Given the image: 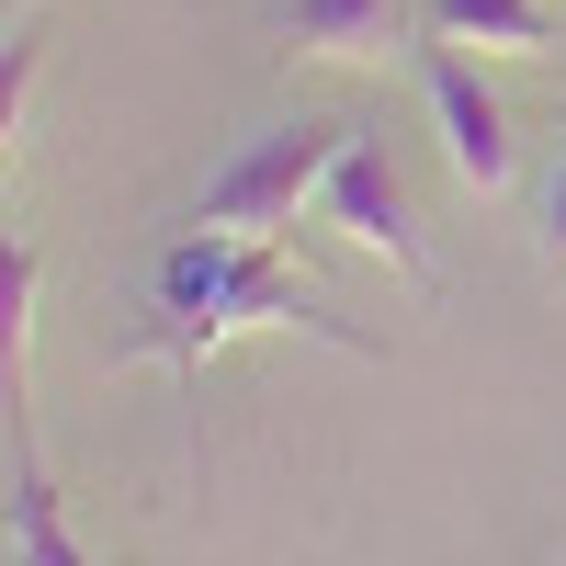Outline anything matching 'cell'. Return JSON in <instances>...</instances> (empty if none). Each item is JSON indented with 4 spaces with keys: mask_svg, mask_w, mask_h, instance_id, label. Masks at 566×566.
<instances>
[{
    "mask_svg": "<svg viewBox=\"0 0 566 566\" xmlns=\"http://www.w3.org/2000/svg\"><path fill=\"white\" fill-rule=\"evenodd\" d=\"M352 136L363 125H328V114H295V125L250 136V148L193 193V227H216V239H283L295 216H317V193H328V170H340Z\"/></svg>",
    "mask_w": 566,
    "mask_h": 566,
    "instance_id": "2",
    "label": "cell"
},
{
    "mask_svg": "<svg viewBox=\"0 0 566 566\" xmlns=\"http://www.w3.org/2000/svg\"><path fill=\"white\" fill-rule=\"evenodd\" d=\"M0 306H12V374H23V340H34V250L23 239L0 250Z\"/></svg>",
    "mask_w": 566,
    "mask_h": 566,
    "instance_id": "8",
    "label": "cell"
},
{
    "mask_svg": "<svg viewBox=\"0 0 566 566\" xmlns=\"http://www.w3.org/2000/svg\"><path fill=\"white\" fill-rule=\"evenodd\" d=\"M419 34L464 45V57H555L566 12L555 0H419Z\"/></svg>",
    "mask_w": 566,
    "mask_h": 566,
    "instance_id": "6",
    "label": "cell"
},
{
    "mask_svg": "<svg viewBox=\"0 0 566 566\" xmlns=\"http://www.w3.org/2000/svg\"><path fill=\"white\" fill-rule=\"evenodd\" d=\"M239 328H306V340L374 363V328H352L317 283H295V272L272 261V239H216V227H181V239L159 250V306L125 340V363L205 374V352H227Z\"/></svg>",
    "mask_w": 566,
    "mask_h": 566,
    "instance_id": "1",
    "label": "cell"
},
{
    "mask_svg": "<svg viewBox=\"0 0 566 566\" xmlns=\"http://www.w3.org/2000/svg\"><path fill=\"white\" fill-rule=\"evenodd\" d=\"M408 23H419V0H283V12H272V34L295 45V57H340V69L397 57Z\"/></svg>",
    "mask_w": 566,
    "mask_h": 566,
    "instance_id": "5",
    "label": "cell"
},
{
    "mask_svg": "<svg viewBox=\"0 0 566 566\" xmlns=\"http://www.w3.org/2000/svg\"><path fill=\"white\" fill-rule=\"evenodd\" d=\"M12 566H91L80 533H69V510H57V488H45V464L12 476Z\"/></svg>",
    "mask_w": 566,
    "mask_h": 566,
    "instance_id": "7",
    "label": "cell"
},
{
    "mask_svg": "<svg viewBox=\"0 0 566 566\" xmlns=\"http://www.w3.org/2000/svg\"><path fill=\"white\" fill-rule=\"evenodd\" d=\"M544 239H555V261H566V159H555V193H544Z\"/></svg>",
    "mask_w": 566,
    "mask_h": 566,
    "instance_id": "9",
    "label": "cell"
},
{
    "mask_svg": "<svg viewBox=\"0 0 566 566\" xmlns=\"http://www.w3.org/2000/svg\"><path fill=\"white\" fill-rule=\"evenodd\" d=\"M419 91H431V114H442L453 181H464V193H499V181H510V114H499V91L476 80V57H464V45H419Z\"/></svg>",
    "mask_w": 566,
    "mask_h": 566,
    "instance_id": "4",
    "label": "cell"
},
{
    "mask_svg": "<svg viewBox=\"0 0 566 566\" xmlns=\"http://www.w3.org/2000/svg\"><path fill=\"white\" fill-rule=\"evenodd\" d=\"M317 227H340L352 250L397 261L419 295H431V239H419V216H408V181L386 170V136H352L340 148V170H328V193H317Z\"/></svg>",
    "mask_w": 566,
    "mask_h": 566,
    "instance_id": "3",
    "label": "cell"
}]
</instances>
